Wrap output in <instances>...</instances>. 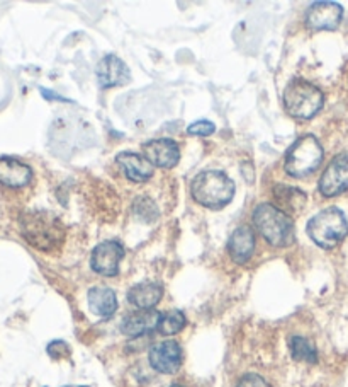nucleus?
Segmentation results:
<instances>
[{"instance_id": "obj_1", "label": "nucleus", "mask_w": 348, "mask_h": 387, "mask_svg": "<svg viewBox=\"0 0 348 387\" xmlns=\"http://www.w3.org/2000/svg\"><path fill=\"white\" fill-rule=\"evenodd\" d=\"M19 227L29 244L44 253L56 251L66 237L63 222L49 212H24L19 219Z\"/></svg>"}, {"instance_id": "obj_2", "label": "nucleus", "mask_w": 348, "mask_h": 387, "mask_svg": "<svg viewBox=\"0 0 348 387\" xmlns=\"http://www.w3.org/2000/svg\"><path fill=\"white\" fill-rule=\"evenodd\" d=\"M254 225L265 241L275 248H287L296 241L292 219L273 203H262L254 210Z\"/></svg>"}, {"instance_id": "obj_3", "label": "nucleus", "mask_w": 348, "mask_h": 387, "mask_svg": "<svg viewBox=\"0 0 348 387\" xmlns=\"http://www.w3.org/2000/svg\"><path fill=\"white\" fill-rule=\"evenodd\" d=\"M190 193L202 207L219 210L233 200L235 183L221 171H204L194 178Z\"/></svg>"}, {"instance_id": "obj_4", "label": "nucleus", "mask_w": 348, "mask_h": 387, "mask_svg": "<svg viewBox=\"0 0 348 387\" xmlns=\"http://www.w3.org/2000/svg\"><path fill=\"white\" fill-rule=\"evenodd\" d=\"M306 232L316 246L323 249H333L348 236V222L342 210L330 207L321 210L308 222Z\"/></svg>"}, {"instance_id": "obj_5", "label": "nucleus", "mask_w": 348, "mask_h": 387, "mask_svg": "<svg viewBox=\"0 0 348 387\" xmlns=\"http://www.w3.org/2000/svg\"><path fill=\"white\" fill-rule=\"evenodd\" d=\"M325 105V94L311 82L296 79L284 90V108L296 119H311Z\"/></svg>"}, {"instance_id": "obj_6", "label": "nucleus", "mask_w": 348, "mask_h": 387, "mask_svg": "<svg viewBox=\"0 0 348 387\" xmlns=\"http://www.w3.org/2000/svg\"><path fill=\"white\" fill-rule=\"evenodd\" d=\"M323 155H325V150L318 138L313 135H304V137L297 138L287 150L284 169L292 178H306L320 167Z\"/></svg>"}, {"instance_id": "obj_7", "label": "nucleus", "mask_w": 348, "mask_h": 387, "mask_svg": "<svg viewBox=\"0 0 348 387\" xmlns=\"http://www.w3.org/2000/svg\"><path fill=\"white\" fill-rule=\"evenodd\" d=\"M320 193L326 198L342 195L348 189V154H338L331 159L328 167L321 174L318 183Z\"/></svg>"}, {"instance_id": "obj_8", "label": "nucleus", "mask_w": 348, "mask_h": 387, "mask_svg": "<svg viewBox=\"0 0 348 387\" xmlns=\"http://www.w3.org/2000/svg\"><path fill=\"white\" fill-rule=\"evenodd\" d=\"M343 18V7L337 2H314L306 14V26L313 31L337 30Z\"/></svg>"}, {"instance_id": "obj_9", "label": "nucleus", "mask_w": 348, "mask_h": 387, "mask_svg": "<svg viewBox=\"0 0 348 387\" xmlns=\"http://www.w3.org/2000/svg\"><path fill=\"white\" fill-rule=\"evenodd\" d=\"M124 258V248L118 241L101 242L92 251L90 266L102 277H116L119 273V263Z\"/></svg>"}, {"instance_id": "obj_10", "label": "nucleus", "mask_w": 348, "mask_h": 387, "mask_svg": "<svg viewBox=\"0 0 348 387\" xmlns=\"http://www.w3.org/2000/svg\"><path fill=\"white\" fill-rule=\"evenodd\" d=\"M184 353L180 345L173 340L161 341L150 350V365L160 374H175L180 369Z\"/></svg>"}, {"instance_id": "obj_11", "label": "nucleus", "mask_w": 348, "mask_h": 387, "mask_svg": "<svg viewBox=\"0 0 348 387\" xmlns=\"http://www.w3.org/2000/svg\"><path fill=\"white\" fill-rule=\"evenodd\" d=\"M97 81L101 88H118V85H126L131 81V72L128 65L116 55H107L97 64L95 69Z\"/></svg>"}, {"instance_id": "obj_12", "label": "nucleus", "mask_w": 348, "mask_h": 387, "mask_svg": "<svg viewBox=\"0 0 348 387\" xmlns=\"http://www.w3.org/2000/svg\"><path fill=\"white\" fill-rule=\"evenodd\" d=\"M143 150L147 159L151 162V166L160 169H172L179 164V145L170 138H156L151 140V142H147L143 145Z\"/></svg>"}, {"instance_id": "obj_13", "label": "nucleus", "mask_w": 348, "mask_h": 387, "mask_svg": "<svg viewBox=\"0 0 348 387\" xmlns=\"http://www.w3.org/2000/svg\"><path fill=\"white\" fill-rule=\"evenodd\" d=\"M161 314L155 309L150 311H136L128 314L121 323V331L130 338H142L148 333L155 331L160 326Z\"/></svg>"}, {"instance_id": "obj_14", "label": "nucleus", "mask_w": 348, "mask_h": 387, "mask_svg": "<svg viewBox=\"0 0 348 387\" xmlns=\"http://www.w3.org/2000/svg\"><path fill=\"white\" fill-rule=\"evenodd\" d=\"M228 253L236 265H245L255 253V232L248 225H242L231 234L228 241Z\"/></svg>"}, {"instance_id": "obj_15", "label": "nucleus", "mask_w": 348, "mask_h": 387, "mask_svg": "<svg viewBox=\"0 0 348 387\" xmlns=\"http://www.w3.org/2000/svg\"><path fill=\"white\" fill-rule=\"evenodd\" d=\"M32 179V169L14 157H0V184L7 188L27 186Z\"/></svg>"}, {"instance_id": "obj_16", "label": "nucleus", "mask_w": 348, "mask_h": 387, "mask_svg": "<svg viewBox=\"0 0 348 387\" xmlns=\"http://www.w3.org/2000/svg\"><path fill=\"white\" fill-rule=\"evenodd\" d=\"M273 200H275L273 205L277 208L282 210L284 213H287L291 217L299 215L302 210H304L308 196L299 188L291 186V184H275L273 186Z\"/></svg>"}, {"instance_id": "obj_17", "label": "nucleus", "mask_w": 348, "mask_h": 387, "mask_svg": "<svg viewBox=\"0 0 348 387\" xmlns=\"http://www.w3.org/2000/svg\"><path fill=\"white\" fill-rule=\"evenodd\" d=\"M118 164L121 166L124 176L135 183H144L153 176L151 162L143 155L135 152H123L118 155Z\"/></svg>"}, {"instance_id": "obj_18", "label": "nucleus", "mask_w": 348, "mask_h": 387, "mask_svg": "<svg viewBox=\"0 0 348 387\" xmlns=\"http://www.w3.org/2000/svg\"><path fill=\"white\" fill-rule=\"evenodd\" d=\"M163 297V288L155 282H142L131 287L128 292V300L138 311H150Z\"/></svg>"}, {"instance_id": "obj_19", "label": "nucleus", "mask_w": 348, "mask_h": 387, "mask_svg": "<svg viewBox=\"0 0 348 387\" xmlns=\"http://www.w3.org/2000/svg\"><path fill=\"white\" fill-rule=\"evenodd\" d=\"M89 306L94 314L101 318H111L118 311V297L111 288L94 287L89 290Z\"/></svg>"}, {"instance_id": "obj_20", "label": "nucleus", "mask_w": 348, "mask_h": 387, "mask_svg": "<svg viewBox=\"0 0 348 387\" xmlns=\"http://www.w3.org/2000/svg\"><path fill=\"white\" fill-rule=\"evenodd\" d=\"M289 348H291L292 358L297 362H306V364H316L318 352L316 347L304 336H292L289 340Z\"/></svg>"}, {"instance_id": "obj_21", "label": "nucleus", "mask_w": 348, "mask_h": 387, "mask_svg": "<svg viewBox=\"0 0 348 387\" xmlns=\"http://www.w3.org/2000/svg\"><path fill=\"white\" fill-rule=\"evenodd\" d=\"M185 324H187V319H185L184 312L168 311L165 312V314H161L159 331L165 336H172V335H177V333H180L182 329L185 328Z\"/></svg>"}, {"instance_id": "obj_22", "label": "nucleus", "mask_w": 348, "mask_h": 387, "mask_svg": "<svg viewBox=\"0 0 348 387\" xmlns=\"http://www.w3.org/2000/svg\"><path fill=\"white\" fill-rule=\"evenodd\" d=\"M132 212H135V215L143 222H153L159 219V208H156V205L153 203L150 198H147V196H139V198L135 200V203H132Z\"/></svg>"}, {"instance_id": "obj_23", "label": "nucleus", "mask_w": 348, "mask_h": 387, "mask_svg": "<svg viewBox=\"0 0 348 387\" xmlns=\"http://www.w3.org/2000/svg\"><path fill=\"white\" fill-rule=\"evenodd\" d=\"M214 131H216V125L207 121V119H199V121L192 123L187 129V133L197 135V137H207V135L214 133Z\"/></svg>"}, {"instance_id": "obj_24", "label": "nucleus", "mask_w": 348, "mask_h": 387, "mask_svg": "<svg viewBox=\"0 0 348 387\" xmlns=\"http://www.w3.org/2000/svg\"><path fill=\"white\" fill-rule=\"evenodd\" d=\"M236 387H271V384L263 377L256 376V374H247V376L240 379Z\"/></svg>"}, {"instance_id": "obj_25", "label": "nucleus", "mask_w": 348, "mask_h": 387, "mask_svg": "<svg viewBox=\"0 0 348 387\" xmlns=\"http://www.w3.org/2000/svg\"><path fill=\"white\" fill-rule=\"evenodd\" d=\"M48 353L58 360V358L68 355V347H66V343H63V341H53V343H49Z\"/></svg>"}, {"instance_id": "obj_26", "label": "nucleus", "mask_w": 348, "mask_h": 387, "mask_svg": "<svg viewBox=\"0 0 348 387\" xmlns=\"http://www.w3.org/2000/svg\"><path fill=\"white\" fill-rule=\"evenodd\" d=\"M41 94H43L44 97H46V100H56V101H66L65 97H61V96H58V94L55 93H49L48 89H44V88H41Z\"/></svg>"}, {"instance_id": "obj_27", "label": "nucleus", "mask_w": 348, "mask_h": 387, "mask_svg": "<svg viewBox=\"0 0 348 387\" xmlns=\"http://www.w3.org/2000/svg\"><path fill=\"white\" fill-rule=\"evenodd\" d=\"M170 387H185V386H182V384H172Z\"/></svg>"}]
</instances>
